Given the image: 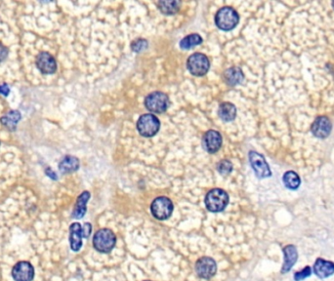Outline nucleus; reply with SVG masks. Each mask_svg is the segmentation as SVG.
<instances>
[{
    "mask_svg": "<svg viewBox=\"0 0 334 281\" xmlns=\"http://www.w3.org/2000/svg\"><path fill=\"white\" fill-rule=\"evenodd\" d=\"M283 254H284V263L282 266V273H286L290 271L293 266L295 265L298 258V253L294 245H287L283 248Z\"/></svg>",
    "mask_w": 334,
    "mask_h": 281,
    "instance_id": "16",
    "label": "nucleus"
},
{
    "mask_svg": "<svg viewBox=\"0 0 334 281\" xmlns=\"http://www.w3.org/2000/svg\"><path fill=\"white\" fill-rule=\"evenodd\" d=\"M147 47H148V41L145 39H142V38L137 39L131 44V48L134 52H142L143 50L146 49Z\"/></svg>",
    "mask_w": 334,
    "mask_h": 281,
    "instance_id": "26",
    "label": "nucleus"
},
{
    "mask_svg": "<svg viewBox=\"0 0 334 281\" xmlns=\"http://www.w3.org/2000/svg\"><path fill=\"white\" fill-rule=\"evenodd\" d=\"M78 168H79V160L74 156H65L59 164V170L64 174L75 172L78 170Z\"/></svg>",
    "mask_w": 334,
    "mask_h": 281,
    "instance_id": "19",
    "label": "nucleus"
},
{
    "mask_svg": "<svg viewBox=\"0 0 334 281\" xmlns=\"http://www.w3.org/2000/svg\"><path fill=\"white\" fill-rule=\"evenodd\" d=\"M145 106L152 113L162 114L169 105V98L162 92H153L149 94L145 99Z\"/></svg>",
    "mask_w": 334,
    "mask_h": 281,
    "instance_id": "5",
    "label": "nucleus"
},
{
    "mask_svg": "<svg viewBox=\"0 0 334 281\" xmlns=\"http://www.w3.org/2000/svg\"><path fill=\"white\" fill-rule=\"evenodd\" d=\"M21 117L20 112L11 111L7 115H5L0 118V122L2 123V125H4V127H6L8 130L14 131V130H16L18 122L21 120Z\"/></svg>",
    "mask_w": 334,
    "mask_h": 281,
    "instance_id": "20",
    "label": "nucleus"
},
{
    "mask_svg": "<svg viewBox=\"0 0 334 281\" xmlns=\"http://www.w3.org/2000/svg\"><path fill=\"white\" fill-rule=\"evenodd\" d=\"M146 281H151V280H146Z\"/></svg>",
    "mask_w": 334,
    "mask_h": 281,
    "instance_id": "33",
    "label": "nucleus"
},
{
    "mask_svg": "<svg viewBox=\"0 0 334 281\" xmlns=\"http://www.w3.org/2000/svg\"><path fill=\"white\" fill-rule=\"evenodd\" d=\"M203 143L209 154H215L221 148L223 139L218 131L209 130L203 137Z\"/></svg>",
    "mask_w": 334,
    "mask_h": 281,
    "instance_id": "13",
    "label": "nucleus"
},
{
    "mask_svg": "<svg viewBox=\"0 0 334 281\" xmlns=\"http://www.w3.org/2000/svg\"><path fill=\"white\" fill-rule=\"evenodd\" d=\"M202 43V37L197 34V33H194V34H190L188 36L184 37L181 41H180V47L182 49H191L195 46H198L199 44Z\"/></svg>",
    "mask_w": 334,
    "mask_h": 281,
    "instance_id": "22",
    "label": "nucleus"
},
{
    "mask_svg": "<svg viewBox=\"0 0 334 281\" xmlns=\"http://www.w3.org/2000/svg\"><path fill=\"white\" fill-rule=\"evenodd\" d=\"M314 272L321 278L329 277L334 273V263L320 258L314 265Z\"/></svg>",
    "mask_w": 334,
    "mask_h": 281,
    "instance_id": "15",
    "label": "nucleus"
},
{
    "mask_svg": "<svg viewBox=\"0 0 334 281\" xmlns=\"http://www.w3.org/2000/svg\"><path fill=\"white\" fill-rule=\"evenodd\" d=\"M45 174L48 176V177L51 178L52 180H58V176H57V174L55 173V172H53L52 170L50 169V168H47L46 170H45Z\"/></svg>",
    "mask_w": 334,
    "mask_h": 281,
    "instance_id": "31",
    "label": "nucleus"
},
{
    "mask_svg": "<svg viewBox=\"0 0 334 281\" xmlns=\"http://www.w3.org/2000/svg\"><path fill=\"white\" fill-rule=\"evenodd\" d=\"M84 230L79 223H73L70 227V243L74 252H78L82 247Z\"/></svg>",
    "mask_w": 334,
    "mask_h": 281,
    "instance_id": "14",
    "label": "nucleus"
},
{
    "mask_svg": "<svg viewBox=\"0 0 334 281\" xmlns=\"http://www.w3.org/2000/svg\"><path fill=\"white\" fill-rule=\"evenodd\" d=\"M180 5L181 2L180 1H160L158 3L159 9L160 11L165 14V15H173L175 13H177L179 9H180Z\"/></svg>",
    "mask_w": 334,
    "mask_h": 281,
    "instance_id": "23",
    "label": "nucleus"
},
{
    "mask_svg": "<svg viewBox=\"0 0 334 281\" xmlns=\"http://www.w3.org/2000/svg\"><path fill=\"white\" fill-rule=\"evenodd\" d=\"M311 274H312V269L310 267H306L302 271H298L294 274V279L295 281L304 280L305 278L309 277Z\"/></svg>",
    "mask_w": 334,
    "mask_h": 281,
    "instance_id": "27",
    "label": "nucleus"
},
{
    "mask_svg": "<svg viewBox=\"0 0 334 281\" xmlns=\"http://www.w3.org/2000/svg\"><path fill=\"white\" fill-rule=\"evenodd\" d=\"M91 198V194L89 191H84L76 200L75 206L73 208V218L81 219L84 218V215L86 214V205L88 200Z\"/></svg>",
    "mask_w": 334,
    "mask_h": 281,
    "instance_id": "17",
    "label": "nucleus"
},
{
    "mask_svg": "<svg viewBox=\"0 0 334 281\" xmlns=\"http://www.w3.org/2000/svg\"><path fill=\"white\" fill-rule=\"evenodd\" d=\"M332 6H333V8H334V2H332Z\"/></svg>",
    "mask_w": 334,
    "mask_h": 281,
    "instance_id": "32",
    "label": "nucleus"
},
{
    "mask_svg": "<svg viewBox=\"0 0 334 281\" xmlns=\"http://www.w3.org/2000/svg\"><path fill=\"white\" fill-rule=\"evenodd\" d=\"M249 161H251V167L253 168L257 177L264 179L271 176V169L268 165V163L266 162L265 158L260 154L256 152H251Z\"/></svg>",
    "mask_w": 334,
    "mask_h": 281,
    "instance_id": "9",
    "label": "nucleus"
},
{
    "mask_svg": "<svg viewBox=\"0 0 334 281\" xmlns=\"http://www.w3.org/2000/svg\"><path fill=\"white\" fill-rule=\"evenodd\" d=\"M240 21L238 12L232 7L221 8L215 15V24L220 30L225 31L234 30Z\"/></svg>",
    "mask_w": 334,
    "mask_h": 281,
    "instance_id": "2",
    "label": "nucleus"
},
{
    "mask_svg": "<svg viewBox=\"0 0 334 281\" xmlns=\"http://www.w3.org/2000/svg\"><path fill=\"white\" fill-rule=\"evenodd\" d=\"M36 67L44 74H52L57 70V62L52 55L41 52L36 58Z\"/></svg>",
    "mask_w": 334,
    "mask_h": 281,
    "instance_id": "11",
    "label": "nucleus"
},
{
    "mask_svg": "<svg viewBox=\"0 0 334 281\" xmlns=\"http://www.w3.org/2000/svg\"><path fill=\"white\" fill-rule=\"evenodd\" d=\"M228 193L221 188H214L207 192L204 202L205 206L210 212L219 213L224 211L229 204Z\"/></svg>",
    "mask_w": 334,
    "mask_h": 281,
    "instance_id": "1",
    "label": "nucleus"
},
{
    "mask_svg": "<svg viewBox=\"0 0 334 281\" xmlns=\"http://www.w3.org/2000/svg\"><path fill=\"white\" fill-rule=\"evenodd\" d=\"M217 169H218L221 175L226 176V175H229L231 172L233 171V164H232L230 160L224 159V160L220 161L219 163H218Z\"/></svg>",
    "mask_w": 334,
    "mask_h": 281,
    "instance_id": "25",
    "label": "nucleus"
},
{
    "mask_svg": "<svg viewBox=\"0 0 334 281\" xmlns=\"http://www.w3.org/2000/svg\"><path fill=\"white\" fill-rule=\"evenodd\" d=\"M282 180H283V184L285 185V187H287V188H290V189L298 188L300 186V184H301L300 178L293 171L286 172L283 175Z\"/></svg>",
    "mask_w": 334,
    "mask_h": 281,
    "instance_id": "24",
    "label": "nucleus"
},
{
    "mask_svg": "<svg viewBox=\"0 0 334 281\" xmlns=\"http://www.w3.org/2000/svg\"><path fill=\"white\" fill-rule=\"evenodd\" d=\"M160 128L159 119L156 115L152 114H146L141 115V117L137 121V130L140 135L147 138L157 135Z\"/></svg>",
    "mask_w": 334,
    "mask_h": 281,
    "instance_id": "4",
    "label": "nucleus"
},
{
    "mask_svg": "<svg viewBox=\"0 0 334 281\" xmlns=\"http://www.w3.org/2000/svg\"><path fill=\"white\" fill-rule=\"evenodd\" d=\"M7 55H8V49L2 43H0V62L7 58Z\"/></svg>",
    "mask_w": 334,
    "mask_h": 281,
    "instance_id": "29",
    "label": "nucleus"
},
{
    "mask_svg": "<svg viewBox=\"0 0 334 281\" xmlns=\"http://www.w3.org/2000/svg\"><path fill=\"white\" fill-rule=\"evenodd\" d=\"M116 243V236L110 229H99L93 237V246L100 253H110Z\"/></svg>",
    "mask_w": 334,
    "mask_h": 281,
    "instance_id": "3",
    "label": "nucleus"
},
{
    "mask_svg": "<svg viewBox=\"0 0 334 281\" xmlns=\"http://www.w3.org/2000/svg\"><path fill=\"white\" fill-rule=\"evenodd\" d=\"M173 209L174 206L172 201L164 197L156 198L151 205V212L153 216L160 221L170 218L173 213Z\"/></svg>",
    "mask_w": 334,
    "mask_h": 281,
    "instance_id": "6",
    "label": "nucleus"
},
{
    "mask_svg": "<svg viewBox=\"0 0 334 281\" xmlns=\"http://www.w3.org/2000/svg\"><path fill=\"white\" fill-rule=\"evenodd\" d=\"M196 271L200 278L210 279L216 274V262L210 257H202L196 263Z\"/></svg>",
    "mask_w": 334,
    "mask_h": 281,
    "instance_id": "8",
    "label": "nucleus"
},
{
    "mask_svg": "<svg viewBox=\"0 0 334 281\" xmlns=\"http://www.w3.org/2000/svg\"><path fill=\"white\" fill-rule=\"evenodd\" d=\"M243 78H244V75H243L242 71L240 70V68H237V67H233L231 69H228L224 73V79H225L226 83L230 86H233V87L241 83Z\"/></svg>",
    "mask_w": 334,
    "mask_h": 281,
    "instance_id": "18",
    "label": "nucleus"
},
{
    "mask_svg": "<svg viewBox=\"0 0 334 281\" xmlns=\"http://www.w3.org/2000/svg\"><path fill=\"white\" fill-rule=\"evenodd\" d=\"M10 93V88L7 84H3V85H0V94L3 95L4 97H7L8 95Z\"/></svg>",
    "mask_w": 334,
    "mask_h": 281,
    "instance_id": "30",
    "label": "nucleus"
},
{
    "mask_svg": "<svg viewBox=\"0 0 334 281\" xmlns=\"http://www.w3.org/2000/svg\"><path fill=\"white\" fill-rule=\"evenodd\" d=\"M12 276L15 281H32L34 277V269L29 262H19L12 270Z\"/></svg>",
    "mask_w": 334,
    "mask_h": 281,
    "instance_id": "10",
    "label": "nucleus"
},
{
    "mask_svg": "<svg viewBox=\"0 0 334 281\" xmlns=\"http://www.w3.org/2000/svg\"><path fill=\"white\" fill-rule=\"evenodd\" d=\"M187 67L190 73L196 76H203L209 71L210 62L208 58L200 53H196L189 57Z\"/></svg>",
    "mask_w": 334,
    "mask_h": 281,
    "instance_id": "7",
    "label": "nucleus"
},
{
    "mask_svg": "<svg viewBox=\"0 0 334 281\" xmlns=\"http://www.w3.org/2000/svg\"><path fill=\"white\" fill-rule=\"evenodd\" d=\"M82 230H84V237L88 239L89 235L91 234V231H92V226H91V224L85 223L84 227H82Z\"/></svg>",
    "mask_w": 334,
    "mask_h": 281,
    "instance_id": "28",
    "label": "nucleus"
},
{
    "mask_svg": "<svg viewBox=\"0 0 334 281\" xmlns=\"http://www.w3.org/2000/svg\"><path fill=\"white\" fill-rule=\"evenodd\" d=\"M332 129V124L330 120L325 116L318 117L312 124V133L316 137L324 139L328 137Z\"/></svg>",
    "mask_w": 334,
    "mask_h": 281,
    "instance_id": "12",
    "label": "nucleus"
},
{
    "mask_svg": "<svg viewBox=\"0 0 334 281\" xmlns=\"http://www.w3.org/2000/svg\"><path fill=\"white\" fill-rule=\"evenodd\" d=\"M219 116L222 120L226 122L233 121L237 116V107L231 103H223L220 104Z\"/></svg>",
    "mask_w": 334,
    "mask_h": 281,
    "instance_id": "21",
    "label": "nucleus"
}]
</instances>
